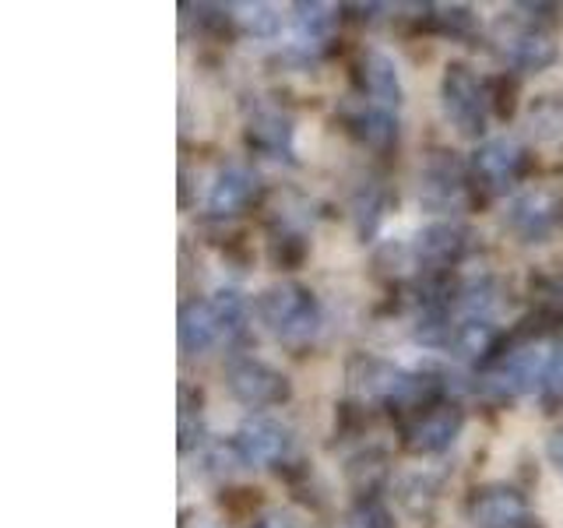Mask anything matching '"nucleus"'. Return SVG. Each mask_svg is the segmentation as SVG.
Wrapping results in <instances>:
<instances>
[{
    "label": "nucleus",
    "instance_id": "1",
    "mask_svg": "<svg viewBox=\"0 0 563 528\" xmlns=\"http://www.w3.org/2000/svg\"><path fill=\"white\" fill-rule=\"evenodd\" d=\"M257 317L278 342H289V345L310 342L317 328H321L317 299L303 286H296V282H278V286L264 289L257 296Z\"/></svg>",
    "mask_w": 563,
    "mask_h": 528
},
{
    "label": "nucleus",
    "instance_id": "2",
    "mask_svg": "<svg viewBox=\"0 0 563 528\" xmlns=\"http://www.w3.org/2000/svg\"><path fill=\"white\" fill-rule=\"evenodd\" d=\"M493 43H497L500 57L507 64H515L521 70H545L560 57L553 35L542 32L532 22H525L518 14H504L493 22Z\"/></svg>",
    "mask_w": 563,
    "mask_h": 528
},
{
    "label": "nucleus",
    "instance_id": "3",
    "mask_svg": "<svg viewBox=\"0 0 563 528\" xmlns=\"http://www.w3.org/2000/svg\"><path fill=\"white\" fill-rule=\"evenodd\" d=\"M440 99H444V113L457 131L483 134L489 117V99H486V85L472 67L451 64L444 70V81H440Z\"/></svg>",
    "mask_w": 563,
    "mask_h": 528
},
{
    "label": "nucleus",
    "instance_id": "4",
    "mask_svg": "<svg viewBox=\"0 0 563 528\" xmlns=\"http://www.w3.org/2000/svg\"><path fill=\"white\" fill-rule=\"evenodd\" d=\"M550 363H553L550 345H542V342L539 345H525L518 352H510L500 366H493L489 374L483 377V387H486V395H493V398L528 395V392H536V387H542Z\"/></svg>",
    "mask_w": 563,
    "mask_h": 528
},
{
    "label": "nucleus",
    "instance_id": "5",
    "mask_svg": "<svg viewBox=\"0 0 563 528\" xmlns=\"http://www.w3.org/2000/svg\"><path fill=\"white\" fill-rule=\"evenodd\" d=\"M229 392L236 402L251 405V409H264V405H282L292 395V384L282 370L268 366L264 360H236L225 374Z\"/></svg>",
    "mask_w": 563,
    "mask_h": 528
},
{
    "label": "nucleus",
    "instance_id": "6",
    "mask_svg": "<svg viewBox=\"0 0 563 528\" xmlns=\"http://www.w3.org/2000/svg\"><path fill=\"white\" fill-rule=\"evenodd\" d=\"M560 211H563V190L556 184L532 187L518 194L515 205H510V229L525 240H539L556 226Z\"/></svg>",
    "mask_w": 563,
    "mask_h": 528
},
{
    "label": "nucleus",
    "instance_id": "7",
    "mask_svg": "<svg viewBox=\"0 0 563 528\" xmlns=\"http://www.w3.org/2000/svg\"><path fill=\"white\" fill-rule=\"evenodd\" d=\"M292 433L286 422H278L272 416H254L246 419L236 433V451L246 465H275L289 454Z\"/></svg>",
    "mask_w": 563,
    "mask_h": 528
},
{
    "label": "nucleus",
    "instance_id": "8",
    "mask_svg": "<svg viewBox=\"0 0 563 528\" xmlns=\"http://www.w3.org/2000/svg\"><path fill=\"white\" fill-rule=\"evenodd\" d=\"M419 201L433 211H454L465 205V173L457 158L437 152L419 176Z\"/></svg>",
    "mask_w": 563,
    "mask_h": 528
},
{
    "label": "nucleus",
    "instance_id": "9",
    "mask_svg": "<svg viewBox=\"0 0 563 528\" xmlns=\"http://www.w3.org/2000/svg\"><path fill=\"white\" fill-rule=\"evenodd\" d=\"M472 525L475 528H528L532 510L518 490L510 486H486L472 501Z\"/></svg>",
    "mask_w": 563,
    "mask_h": 528
},
{
    "label": "nucleus",
    "instance_id": "10",
    "mask_svg": "<svg viewBox=\"0 0 563 528\" xmlns=\"http://www.w3.org/2000/svg\"><path fill=\"white\" fill-rule=\"evenodd\" d=\"M462 430V409L457 405H437L427 416H419L409 430V451L412 454H437L454 444Z\"/></svg>",
    "mask_w": 563,
    "mask_h": 528
},
{
    "label": "nucleus",
    "instance_id": "11",
    "mask_svg": "<svg viewBox=\"0 0 563 528\" xmlns=\"http://www.w3.org/2000/svg\"><path fill=\"white\" fill-rule=\"evenodd\" d=\"M219 339H225V328L219 321V310L211 299H190L180 307V349L184 356H198L211 349Z\"/></svg>",
    "mask_w": 563,
    "mask_h": 528
},
{
    "label": "nucleus",
    "instance_id": "12",
    "mask_svg": "<svg viewBox=\"0 0 563 528\" xmlns=\"http://www.w3.org/2000/svg\"><path fill=\"white\" fill-rule=\"evenodd\" d=\"M257 194V173L251 166H225L219 169L216 184L208 190V211L211 216H236L240 208H246Z\"/></svg>",
    "mask_w": 563,
    "mask_h": 528
},
{
    "label": "nucleus",
    "instance_id": "13",
    "mask_svg": "<svg viewBox=\"0 0 563 528\" xmlns=\"http://www.w3.org/2000/svg\"><path fill=\"white\" fill-rule=\"evenodd\" d=\"M521 163H525L521 141L507 134L483 141L479 152H475V173H479L489 187H504L507 180H515Z\"/></svg>",
    "mask_w": 563,
    "mask_h": 528
},
{
    "label": "nucleus",
    "instance_id": "14",
    "mask_svg": "<svg viewBox=\"0 0 563 528\" xmlns=\"http://www.w3.org/2000/svg\"><path fill=\"white\" fill-rule=\"evenodd\" d=\"M468 233L457 222H430L427 229H419V237L412 243V257L422 264H451L465 254Z\"/></svg>",
    "mask_w": 563,
    "mask_h": 528
},
{
    "label": "nucleus",
    "instance_id": "15",
    "mask_svg": "<svg viewBox=\"0 0 563 528\" xmlns=\"http://www.w3.org/2000/svg\"><path fill=\"white\" fill-rule=\"evenodd\" d=\"M360 78L366 85V92L380 99V102H401V78H398V64L380 50H366L360 61Z\"/></svg>",
    "mask_w": 563,
    "mask_h": 528
},
{
    "label": "nucleus",
    "instance_id": "16",
    "mask_svg": "<svg viewBox=\"0 0 563 528\" xmlns=\"http://www.w3.org/2000/svg\"><path fill=\"white\" fill-rule=\"evenodd\" d=\"M296 46L303 53H321L334 29V8L331 4H296Z\"/></svg>",
    "mask_w": 563,
    "mask_h": 528
},
{
    "label": "nucleus",
    "instance_id": "17",
    "mask_svg": "<svg viewBox=\"0 0 563 528\" xmlns=\"http://www.w3.org/2000/svg\"><path fill=\"white\" fill-rule=\"evenodd\" d=\"M497 342V328H493L486 317H468V321L451 328V352L457 360H479L483 352H489V345Z\"/></svg>",
    "mask_w": 563,
    "mask_h": 528
},
{
    "label": "nucleus",
    "instance_id": "18",
    "mask_svg": "<svg viewBox=\"0 0 563 528\" xmlns=\"http://www.w3.org/2000/svg\"><path fill=\"white\" fill-rule=\"evenodd\" d=\"M352 131L360 134L363 145L369 148H391L395 145V138H398V123L395 117L384 110V106H366V110H360L356 117H352Z\"/></svg>",
    "mask_w": 563,
    "mask_h": 528
},
{
    "label": "nucleus",
    "instance_id": "19",
    "mask_svg": "<svg viewBox=\"0 0 563 528\" xmlns=\"http://www.w3.org/2000/svg\"><path fill=\"white\" fill-rule=\"evenodd\" d=\"M246 138H251L254 148L282 155V152H289V145H292V128H289V120L282 113H257L251 120V128H246Z\"/></svg>",
    "mask_w": 563,
    "mask_h": 528
},
{
    "label": "nucleus",
    "instance_id": "20",
    "mask_svg": "<svg viewBox=\"0 0 563 528\" xmlns=\"http://www.w3.org/2000/svg\"><path fill=\"white\" fill-rule=\"evenodd\" d=\"M229 11H233L236 25L246 35H254V40H272L282 29V14L275 4H233Z\"/></svg>",
    "mask_w": 563,
    "mask_h": 528
},
{
    "label": "nucleus",
    "instance_id": "21",
    "mask_svg": "<svg viewBox=\"0 0 563 528\" xmlns=\"http://www.w3.org/2000/svg\"><path fill=\"white\" fill-rule=\"evenodd\" d=\"M211 304H216V310H219V321L225 328V339H236V334L246 328V304H243V296L236 289H219Z\"/></svg>",
    "mask_w": 563,
    "mask_h": 528
},
{
    "label": "nucleus",
    "instance_id": "22",
    "mask_svg": "<svg viewBox=\"0 0 563 528\" xmlns=\"http://www.w3.org/2000/svg\"><path fill=\"white\" fill-rule=\"evenodd\" d=\"M542 402L545 409H556V405H563V349L553 352V363L550 370H545V381H542Z\"/></svg>",
    "mask_w": 563,
    "mask_h": 528
},
{
    "label": "nucleus",
    "instance_id": "23",
    "mask_svg": "<svg viewBox=\"0 0 563 528\" xmlns=\"http://www.w3.org/2000/svg\"><path fill=\"white\" fill-rule=\"evenodd\" d=\"M345 528H395V521H391V515H387L384 507L366 504V507H360L356 515L349 518V525H345Z\"/></svg>",
    "mask_w": 563,
    "mask_h": 528
},
{
    "label": "nucleus",
    "instance_id": "24",
    "mask_svg": "<svg viewBox=\"0 0 563 528\" xmlns=\"http://www.w3.org/2000/svg\"><path fill=\"white\" fill-rule=\"evenodd\" d=\"M440 11V25L448 32H468L472 29V11L468 8H437Z\"/></svg>",
    "mask_w": 563,
    "mask_h": 528
},
{
    "label": "nucleus",
    "instance_id": "25",
    "mask_svg": "<svg viewBox=\"0 0 563 528\" xmlns=\"http://www.w3.org/2000/svg\"><path fill=\"white\" fill-rule=\"evenodd\" d=\"M545 458H550V465L563 475V430L550 433V440H545Z\"/></svg>",
    "mask_w": 563,
    "mask_h": 528
},
{
    "label": "nucleus",
    "instance_id": "26",
    "mask_svg": "<svg viewBox=\"0 0 563 528\" xmlns=\"http://www.w3.org/2000/svg\"><path fill=\"white\" fill-rule=\"evenodd\" d=\"M254 528H286V525H282L278 518H264V521H257Z\"/></svg>",
    "mask_w": 563,
    "mask_h": 528
},
{
    "label": "nucleus",
    "instance_id": "27",
    "mask_svg": "<svg viewBox=\"0 0 563 528\" xmlns=\"http://www.w3.org/2000/svg\"><path fill=\"white\" fill-rule=\"evenodd\" d=\"M187 528H216V525H211V521H205V518H198V521H190Z\"/></svg>",
    "mask_w": 563,
    "mask_h": 528
}]
</instances>
